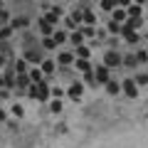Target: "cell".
<instances>
[{"label":"cell","mask_w":148,"mask_h":148,"mask_svg":"<svg viewBox=\"0 0 148 148\" xmlns=\"http://www.w3.org/2000/svg\"><path fill=\"white\" fill-rule=\"evenodd\" d=\"M42 47H45V49H57V42H54V37H52V35L42 40Z\"/></svg>","instance_id":"19"},{"label":"cell","mask_w":148,"mask_h":148,"mask_svg":"<svg viewBox=\"0 0 148 148\" xmlns=\"http://www.w3.org/2000/svg\"><path fill=\"white\" fill-rule=\"evenodd\" d=\"M0 84H3V77H0Z\"/></svg>","instance_id":"34"},{"label":"cell","mask_w":148,"mask_h":148,"mask_svg":"<svg viewBox=\"0 0 148 148\" xmlns=\"http://www.w3.org/2000/svg\"><path fill=\"white\" fill-rule=\"evenodd\" d=\"M94 77L99 84H106V82L111 79V67H106V64H99V67L94 69Z\"/></svg>","instance_id":"3"},{"label":"cell","mask_w":148,"mask_h":148,"mask_svg":"<svg viewBox=\"0 0 148 148\" xmlns=\"http://www.w3.org/2000/svg\"><path fill=\"white\" fill-rule=\"evenodd\" d=\"M42 77H45V72H42L40 67H32V69H30V82H32V84H40Z\"/></svg>","instance_id":"9"},{"label":"cell","mask_w":148,"mask_h":148,"mask_svg":"<svg viewBox=\"0 0 148 148\" xmlns=\"http://www.w3.org/2000/svg\"><path fill=\"white\" fill-rule=\"evenodd\" d=\"M27 25V17H15L12 20V27H25Z\"/></svg>","instance_id":"30"},{"label":"cell","mask_w":148,"mask_h":148,"mask_svg":"<svg viewBox=\"0 0 148 148\" xmlns=\"http://www.w3.org/2000/svg\"><path fill=\"white\" fill-rule=\"evenodd\" d=\"M42 72H45V74H54V62H52V59L42 62Z\"/></svg>","instance_id":"24"},{"label":"cell","mask_w":148,"mask_h":148,"mask_svg":"<svg viewBox=\"0 0 148 148\" xmlns=\"http://www.w3.org/2000/svg\"><path fill=\"white\" fill-rule=\"evenodd\" d=\"M136 84H148V74H146V72L136 74Z\"/></svg>","instance_id":"29"},{"label":"cell","mask_w":148,"mask_h":148,"mask_svg":"<svg viewBox=\"0 0 148 148\" xmlns=\"http://www.w3.org/2000/svg\"><path fill=\"white\" fill-rule=\"evenodd\" d=\"M52 37H54V42H57V45H62V42H67V40H69V35H67V32H62V30H57Z\"/></svg>","instance_id":"18"},{"label":"cell","mask_w":148,"mask_h":148,"mask_svg":"<svg viewBox=\"0 0 148 148\" xmlns=\"http://www.w3.org/2000/svg\"><path fill=\"white\" fill-rule=\"evenodd\" d=\"M111 20H116V22H126L128 20V10L121 5H116L114 10H111Z\"/></svg>","instance_id":"6"},{"label":"cell","mask_w":148,"mask_h":148,"mask_svg":"<svg viewBox=\"0 0 148 148\" xmlns=\"http://www.w3.org/2000/svg\"><path fill=\"white\" fill-rule=\"evenodd\" d=\"M123 64H126L128 69H133L138 64V59H136V54H126V57H123Z\"/></svg>","instance_id":"21"},{"label":"cell","mask_w":148,"mask_h":148,"mask_svg":"<svg viewBox=\"0 0 148 148\" xmlns=\"http://www.w3.org/2000/svg\"><path fill=\"white\" fill-rule=\"evenodd\" d=\"M121 91L128 96V99H136V96H138V84H136V79H126V82L121 84Z\"/></svg>","instance_id":"4"},{"label":"cell","mask_w":148,"mask_h":148,"mask_svg":"<svg viewBox=\"0 0 148 148\" xmlns=\"http://www.w3.org/2000/svg\"><path fill=\"white\" fill-rule=\"evenodd\" d=\"M27 94H30L35 101H47L49 96H52V89H49V86L45 84V82H40V84H32Z\"/></svg>","instance_id":"1"},{"label":"cell","mask_w":148,"mask_h":148,"mask_svg":"<svg viewBox=\"0 0 148 148\" xmlns=\"http://www.w3.org/2000/svg\"><path fill=\"white\" fill-rule=\"evenodd\" d=\"M25 59H27V62H40L42 54H40V49H30V52L25 54Z\"/></svg>","instance_id":"17"},{"label":"cell","mask_w":148,"mask_h":148,"mask_svg":"<svg viewBox=\"0 0 148 148\" xmlns=\"http://www.w3.org/2000/svg\"><path fill=\"white\" fill-rule=\"evenodd\" d=\"M12 35V27H0V40H8Z\"/></svg>","instance_id":"28"},{"label":"cell","mask_w":148,"mask_h":148,"mask_svg":"<svg viewBox=\"0 0 148 148\" xmlns=\"http://www.w3.org/2000/svg\"><path fill=\"white\" fill-rule=\"evenodd\" d=\"M15 72L17 74H25L27 72V59H17V62H15Z\"/></svg>","instance_id":"22"},{"label":"cell","mask_w":148,"mask_h":148,"mask_svg":"<svg viewBox=\"0 0 148 148\" xmlns=\"http://www.w3.org/2000/svg\"><path fill=\"white\" fill-rule=\"evenodd\" d=\"M69 40H72V45H74V47H79V45H84V32H82L79 27H77V30H74L72 35H69Z\"/></svg>","instance_id":"8"},{"label":"cell","mask_w":148,"mask_h":148,"mask_svg":"<svg viewBox=\"0 0 148 148\" xmlns=\"http://www.w3.org/2000/svg\"><path fill=\"white\" fill-rule=\"evenodd\" d=\"M49 111H54V114H59V111H62V101H59V99H54L52 104H49Z\"/></svg>","instance_id":"26"},{"label":"cell","mask_w":148,"mask_h":148,"mask_svg":"<svg viewBox=\"0 0 148 148\" xmlns=\"http://www.w3.org/2000/svg\"><path fill=\"white\" fill-rule=\"evenodd\" d=\"M84 22H86V25H96V12L84 10Z\"/></svg>","instance_id":"23"},{"label":"cell","mask_w":148,"mask_h":148,"mask_svg":"<svg viewBox=\"0 0 148 148\" xmlns=\"http://www.w3.org/2000/svg\"><path fill=\"white\" fill-rule=\"evenodd\" d=\"M74 54H77V57H82V59H89V57H91V49L86 47V45H79V47L74 49Z\"/></svg>","instance_id":"11"},{"label":"cell","mask_w":148,"mask_h":148,"mask_svg":"<svg viewBox=\"0 0 148 148\" xmlns=\"http://www.w3.org/2000/svg\"><path fill=\"white\" fill-rule=\"evenodd\" d=\"M79 30L84 32V37H96V30H94L91 25H86V27H79Z\"/></svg>","instance_id":"25"},{"label":"cell","mask_w":148,"mask_h":148,"mask_svg":"<svg viewBox=\"0 0 148 148\" xmlns=\"http://www.w3.org/2000/svg\"><path fill=\"white\" fill-rule=\"evenodd\" d=\"M133 3H138V5H143V3H146V0H133Z\"/></svg>","instance_id":"33"},{"label":"cell","mask_w":148,"mask_h":148,"mask_svg":"<svg viewBox=\"0 0 148 148\" xmlns=\"http://www.w3.org/2000/svg\"><path fill=\"white\" fill-rule=\"evenodd\" d=\"M74 59H77V54H74V52H59L57 62H59V64H72Z\"/></svg>","instance_id":"10"},{"label":"cell","mask_w":148,"mask_h":148,"mask_svg":"<svg viewBox=\"0 0 148 148\" xmlns=\"http://www.w3.org/2000/svg\"><path fill=\"white\" fill-rule=\"evenodd\" d=\"M123 40H126L128 45H136V42H138V35H136L133 30H123Z\"/></svg>","instance_id":"16"},{"label":"cell","mask_w":148,"mask_h":148,"mask_svg":"<svg viewBox=\"0 0 148 148\" xmlns=\"http://www.w3.org/2000/svg\"><path fill=\"white\" fill-rule=\"evenodd\" d=\"M52 96H54V99H59V96H64V89H59V86H52Z\"/></svg>","instance_id":"32"},{"label":"cell","mask_w":148,"mask_h":148,"mask_svg":"<svg viewBox=\"0 0 148 148\" xmlns=\"http://www.w3.org/2000/svg\"><path fill=\"white\" fill-rule=\"evenodd\" d=\"M59 15H62V10H59V8H52V10L47 12V17H45V20H47V22H52V25H54V22L59 20Z\"/></svg>","instance_id":"15"},{"label":"cell","mask_w":148,"mask_h":148,"mask_svg":"<svg viewBox=\"0 0 148 148\" xmlns=\"http://www.w3.org/2000/svg\"><path fill=\"white\" fill-rule=\"evenodd\" d=\"M40 30H42V35H45V37L54 35V30H52V22H47V20H40Z\"/></svg>","instance_id":"13"},{"label":"cell","mask_w":148,"mask_h":148,"mask_svg":"<svg viewBox=\"0 0 148 148\" xmlns=\"http://www.w3.org/2000/svg\"><path fill=\"white\" fill-rule=\"evenodd\" d=\"M104 86H106V94H111V96L121 94V84H119V82H114V79H109Z\"/></svg>","instance_id":"7"},{"label":"cell","mask_w":148,"mask_h":148,"mask_svg":"<svg viewBox=\"0 0 148 148\" xmlns=\"http://www.w3.org/2000/svg\"><path fill=\"white\" fill-rule=\"evenodd\" d=\"M74 64H77V69H79V72H91V67H89V62H86V59H82V57H77L74 59Z\"/></svg>","instance_id":"14"},{"label":"cell","mask_w":148,"mask_h":148,"mask_svg":"<svg viewBox=\"0 0 148 148\" xmlns=\"http://www.w3.org/2000/svg\"><path fill=\"white\" fill-rule=\"evenodd\" d=\"M82 94H84V84H82V82H72L69 89H67V96H69V99H74V101H79Z\"/></svg>","instance_id":"5"},{"label":"cell","mask_w":148,"mask_h":148,"mask_svg":"<svg viewBox=\"0 0 148 148\" xmlns=\"http://www.w3.org/2000/svg\"><path fill=\"white\" fill-rule=\"evenodd\" d=\"M126 10H128V17H141V12H143V5L133 3V5H128Z\"/></svg>","instance_id":"12"},{"label":"cell","mask_w":148,"mask_h":148,"mask_svg":"<svg viewBox=\"0 0 148 148\" xmlns=\"http://www.w3.org/2000/svg\"><path fill=\"white\" fill-rule=\"evenodd\" d=\"M0 27H3V25H0Z\"/></svg>","instance_id":"35"},{"label":"cell","mask_w":148,"mask_h":148,"mask_svg":"<svg viewBox=\"0 0 148 148\" xmlns=\"http://www.w3.org/2000/svg\"><path fill=\"white\" fill-rule=\"evenodd\" d=\"M109 32L119 35V32H123V25H121V22H116V20H111V22H109Z\"/></svg>","instance_id":"20"},{"label":"cell","mask_w":148,"mask_h":148,"mask_svg":"<svg viewBox=\"0 0 148 148\" xmlns=\"http://www.w3.org/2000/svg\"><path fill=\"white\" fill-rule=\"evenodd\" d=\"M12 114H15V116H17V119H20V116H22V114H25V109H22V106H20V104H15V106H12Z\"/></svg>","instance_id":"31"},{"label":"cell","mask_w":148,"mask_h":148,"mask_svg":"<svg viewBox=\"0 0 148 148\" xmlns=\"http://www.w3.org/2000/svg\"><path fill=\"white\" fill-rule=\"evenodd\" d=\"M136 59H138V62H148V49H138V52H136Z\"/></svg>","instance_id":"27"},{"label":"cell","mask_w":148,"mask_h":148,"mask_svg":"<svg viewBox=\"0 0 148 148\" xmlns=\"http://www.w3.org/2000/svg\"><path fill=\"white\" fill-rule=\"evenodd\" d=\"M104 64L106 67H121L123 64V57H121V52H116V49H109V52H104Z\"/></svg>","instance_id":"2"}]
</instances>
